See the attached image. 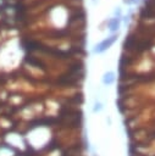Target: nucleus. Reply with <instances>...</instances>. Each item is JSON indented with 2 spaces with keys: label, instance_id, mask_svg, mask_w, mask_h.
<instances>
[{
  "label": "nucleus",
  "instance_id": "nucleus-2",
  "mask_svg": "<svg viewBox=\"0 0 155 156\" xmlns=\"http://www.w3.org/2000/svg\"><path fill=\"white\" fill-rule=\"evenodd\" d=\"M114 82H115V73L111 72V71L106 72V73L104 74V77H103V83H104L105 85H110V84H112Z\"/></svg>",
  "mask_w": 155,
  "mask_h": 156
},
{
  "label": "nucleus",
  "instance_id": "nucleus-1",
  "mask_svg": "<svg viewBox=\"0 0 155 156\" xmlns=\"http://www.w3.org/2000/svg\"><path fill=\"white\" fill-rule=\"evenodd\" d=\"M116 35H112V37H110V38H106V39H104L99 45H96V48H95V52H103V51H105L106 49H109L114 43H115V40H116Z\"/></svg>",
  "mask_w": 155,
  "mask_h": 156
},
{
  "label": "nucleus",
  "instance_id": "nucleus-3",
  "mask_svg": "<svg viewBox=\"0 0 155 156\" xmlns=\"http://www.w3.org/2000/svg\"><path fill=\"white\" fill-rule=\"evenodd\" d=\"M120 26V18H112L110 22H109V28L110 30H116Z\"/></svg>",
  "mask_w": 155,
  "mask_h": 156
},
{
  "label": "nucleus",
  "instance_id": "nucleus-4",
  "mask_svg": "<svg viewBox=\"0 0 155 156\" xmlns=\"http://www.w3.org/2000/svg\"><path fill=\"white\" fill-rule=\"evenodd\" d=\"M101 110H103V105H101V102H95L93 111H94V112H99V111H101Z\"/></svg>",
  "mask_w": 155,
  "mask_h": 156
}]
</instances>
